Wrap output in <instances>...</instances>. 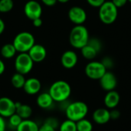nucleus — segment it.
Wrapping results in <instances>:
<instances>
[{
	"label": "nucleus",
	"mask_w": 131,
	"mask_h": 131,
	"mask_svg": "<svg viewBox=\"0 0 131 131\" xmlns=\"http://www.w3.org/2000/svg\"><path fill=\"white\" fill-rule=\"evenodd\" d=\"M25 81H26V79L25 78V75L24 74H21L20 73H18V72H16L15 74H14L12 76V78H11L12 85L15 88H16V89L23 88V86L25 84Z\"/></svg>",
	"instance_id": "4be33fe9"
},
{
	"label": "nucleus",
	"mask_w": 131,
	"mask_h": 131,
	"mask_svg": "<svg viewBox=\"0 0 131 131\" xmlns=\"http://www.w3.org/2000/svg\"><path fill=\"white\" fill-rule=\"evenodd\" d=\"M15 113L20 116L22 120L29 119L32 115V108L29 105L24 104L20 102H15Z\"/></svg>",
	"instance_id": "a211bd4d"
},
{
	"label": "nucleus",
	"mask_w": 131,
	"mask_h": 131,
	"mask_svg": "<svg viewBox=\"0 0 131 131\" xmlns=\"http://www.w3.org/2000/svg\"><path fill=\"white\" fill-rule=\"evenodd\" d=\"M5 22H4V21L0 18V35L3 33V31H5Z\"/></svg>",
	"instance_id": "e433bc0d"
},
{
	"label": "nucleus",
	"mask_w": 131,
	"mask_h": 131,
	"mask_svg": "<svg viewBox=\"0 0 131 131\" xmlns=\"http://www.w3.org/2000/svg\"><path fill=\"white\" fill-rule=\"evenodd\" d=\"M58 2H61V3H67V2H68L70 0H57Z\"/></svg>",
	"instance_id": "58836bf2"
},
{
	"label": "nucleus",
	"mask_w": 131,
	"mask_h": 131,
	"mask_svg": "<svg viewBox=\"0 0 131 131\" xmlns=\"http://www.w3.org/2000/svg\"><path fill=\"white\" fill-rule=\"evenodd\" d=\"M41 89V83L36 78H30L26 79L23 86L24 91L28 95H35L39 93Z\"/></svg>",
	"instance_id": "4468645a"
},
{
	"label": "nucleus",
	"mask_w": 131,
	"mask_h": 131,
	"mask_svg": "<svg viewBox=\"0 0 131 131\" xmlns=\"http://www.w3.org/2000/svg\"><path fill=\"white\" fill-rule=\"evenodd\" d=\"M34 61L27 52L19 53L15 60V68L16 72L21 74H28L33 68Z\"/></svg>",
	"instance_id": "423d86ee"
},
{
	"label": "nucleus",
	"mask_w": 131,
	"mask_h": 131,
	"mask_svg": "<svg viewBox=\"0 0 131 131\" xmlns=\"http://www.w3.org/2000/svg\"><path fill=\"white\" fill-rule=\"evenodd\" d=\"M14 7L13 0H0V12L7 13Z\"/></svg>",
	"instance_id": "393cba45"
},
{
	"label": "nucleus",
	"mask_w": 131,
	"mask_h": 131,
	"mask_svg": "<svg viewBox=\"0 0 131 131\" xmlns=\"http://www.w3.org/2000/svg\"><path fill=\"white\" fill-rule=\"evenodd\" d=\"M93 121L97 124H106L111 120L110 111L107 108H98L92 114Z\"/></svg>",
	"instance_id": "2eb2a0df"
},
{
	"label": "nucleus",
	"mask_w": 131,
	"mask_h": 131,
	"mask_svg": "<svg viewBox=\"0 0 131 131\" xmlns=\"http://www.w3.org/2000/svg\"><path fill=\"white\" fill-rule=\"evenodd\" d=\"M23 120L21 118L20 116H18L16 113L14 114L13 115H12L11 117H8V124L9 126H11L13 128H17V127L21 124V122Z\"/></svg>",
	"instance_id": "a878e982"
},
{
	"label": "nucleus",
	"mask_w": 131,
	"mask_h": 131,
	"mask_svg": "<svg viewBox=\"0 0 131 131\" xmlns=\"http://www.w3.org/2000/svg\"><path fill=\"white\" fill-rule=\"evenodd\" d=\"M45 123L48 124V125L51 126L52 127H54V128L56 129V130L58 129V127H59V126H60V124H59L58 120L57 118H55V117H48V118L45 120Z\"/></svg>",
	"instance_id": "cd10ccee"
},
{
	"label": "nucleus",
	"mask_w": 131,
	"mask_h": 131,
	"mask_svg": "<svg viewBox=\"0 0 131 131\" xmlns=\"http://www.w3.org/2000/svg\"><path fill=\"white\" fill-rule=\"evenodd\" d=\"M27 53L29 54L34 63H40L43 61L47 56L45 48L40 44H35Z\"/></svg>",
	"instance_id": "f8f14e48"
},
{
	"label": "nucleus",
	"mask_w": 131,
	"mask_h": 131,
	"mask_svg": "<svg viewBox=\"0 0 131 131\" xmlns=\"http://www.w3.org/2000/svg\"><path fill=\"white\" fill-rule=\"evenodd\" d=\"M32 22H33V25H34L35 27L39 28V27L41 26L43 21H42V19H41V18H35V19L32 20Z\"/></svg>",
	"instance_id": "c9c22d12"
},
{
	"label": "nucleus",
	"mask_w": 131,
	"mask_h": 131,
	"mask_svg": "<svg viewBox=\"0 0 131 131\" xmlns=\"http://www.w3.org/2000/svg\"><path fill=\"white\" fill-rule=\"evenodd\" d=\"M88 44H89L90 45H91L92 47H94L98 52L101 50L102 48V44L101 42V41L96 38H89V41L88 42Z\"/></svg>",
	"instance_id": "bb28decb"
},
{
	"label": "nucleus",
	"mask_w": 131,
	"mask_h": 131,
	"mask_svg": "<svg viewBox=\"0 0 131 131\" xmlns=\"http://www.w3.org/2000/svg\"><path fill=\"white\" fill-rule=\"evenodd\" d=\"M120 101H121V96L119 93L114 90L107 91L104 99V105L106 106V107L107 109H111V110L116 108L118 106V104H120Z\"/></svg>",
	"instance_id": "dca6fc26"
},
{
	"label": "nucleus",
	"mask_w": 131,
	"mask_h": 131,
	"mask_svg": "<svg viewBox=\"0 0 131 131\" xmlns=\"http://www.w3.org/2000/svg\"><path fill=\"white\" fill-rule=\"evenodd\" d=\"M128 2H130L131 3V0H128Z\"/></svg>",
	"instance_id": "ea45409f"
},
{
	"label": "nucleus",
	"mask_w": 131,
	"mask_h": 131,
	"mask_svg": "<svg viewBox=\"0 0 131 131\" xmlns=\"http://www.w3.org/2000/svg\"><path fill=\"white\" fill-rule=\"evenodd\" d=\"M5 71V63L0 59V75H2Z\"/></svg>",
	"instance_id": "4c0bfd02"
},
{
	"label": "nucleus",
	"mask_w": 131,
	"mask_h": 131,
	"mask_svg": "<svg viewBox=\"0 0 131 131\" xmlns=\"http://www.w3.org/2000/svg\"><path fill=\"white\" fill-rule=\"evenodd\" d=\"M15 130L16 131H38L39 126L35 121L26 119L23 120Z\"/></svg>",
	"instance_id": "6ab92c4d"
},
{
	"label": "nucleus",
	"mask_w": 131,
	"mask_h": 131,
	"mask_svg": "<svg viewBox=\"0 0 131 131\" xmlns=\"http://www.w3.org/2000/svg\"><path fill=\"white\" fill-rule=\"evenodd\" d=\"M15 102L9 97H0V116L4 118H8L15 114Z\"/></svg>",
	"instance_id": "1a4fd4ad"
},
{
	"label": "nucleus",
	"mask_w": 131,
	"mask_h": 131,
	"mask_svg": "<svg viewBox=\"0 0 131 131\" xmlns=\"http://www.w3.org/2000/svg\"><path fill=\"white\" fill-rule=\"evenodd\" d=\"M38 131H56V129H54V127H52L51 126L48 125L46 123H43L40 127H39V130Z\"/></svg>",
	"instance_id": "7c9ffc66"
},
{
	"label": "nucleus",
	"mask_w": 131,
	"mask_h": 131,
	"mask_svg": "<svg viewBox=\"0 0 131 131\" xmlns=\"http://www.w3.org/2000/svg\"><path fill=\"white\" fill-rule=\"evenodd\" d=\"M87 2L94 8H99L105 2V0H86Z\"/></svg>",
	"instance_id": "c756f323"
},
{
	"label": "nucleus",
	"mask_w": 131,
	"mask_h": 131,
	"mask_svg": "<svg viewBox=\"0 0 131 131\" xmlns=\"http://www.w3.org/2000/svg\"><path fill=\"white\" fill-rule=\"evenodd\" d=\"M24 12L26 17L32 21L35 18H41L42 15V7L37 1L30 0L25 3Z\"/></svg>",
	"instance_id": "6e6552de"
},
{
	"label": "nucleus",
	"mask_w": 131,
	"mask_h": 131,
	"mask_svg": "<svg viewBox=\"0 0 131 131\" xmlns=\"http://www.w3.org/2000/svg\"><path fill=\"white\" fill-rule=\"evenodd\" d=\"M89 38L88 28L83 25H75L70 32L69 42L73 48L81 49L88 44Z\"/></svg>",
	"instance_id": "f03ea898"
},
{
	"label": "nucleus",
	"mask_w": 131,
	"mask_h": 131,
	"mask_svg": "<svg viewBox=\"0 0 131 131\" xmlns=\"http://www.w3.org/2000/svg\"><path fill=\"white\" fill-rule=\"evenodd\" d=\"M101 62L104 65V67L106 68L107 70L112 68L113 66H114V61H113V60L110 57H105V58H104Z\"/></svg>",
	"instance_id": "c85d7f7f"
},
{
	"label": "nucleus",
	"mask_w": 131,
	"mask_h": 131,
	"mask_svg": "<svg viewBox=\"0 0 131 131\" xmlns=\"http://www.w3.org/2000/svg\"><path fill=\"white\" fill-rule=\"evenodd\" d=\"M54 100L48 92H43L38 95L36 98L37 105L41 109H49L54 104Z\"/></svg>",
	"instance_id": "f3484780"
},
{
	"label": "nucleus",
	"mask_w": 131,
	"mask_h": 131,
	"mask_svg": "<svg viewBox=\"0 0 131 131\" xmlns=\"http://www.w3.org/2000/svg\"><path fill=\"white\" fill-rule=\"evenodd\" d=\"M107 70L101 61H90L85 67L84 71L88 78L92 80H100Z\"/></svg>",
	"instance_id": "0eeeda50"
},
{
	"label": "nucleus",
	"mask_w": 131,
	"mask_h": 131,
	"mask_svg": "<svg viewBox=\"0 0 131 131\" xmlns=\"http://www.w3.org/2000/svg\"><path fill=\"white\" fill-rule=\"evenodd\" d=\"M41 1L42 2L44 5H45L46 6H49V7L54 6L58 2L57 0H41Z\"/></svg>",
	"instance_id": "f704fd0d"
},
{
	"label": "nucleus",
	"mask_w": 131,
	"mask_h": 131,
	"mask_svg": "<svg viewBox=\"0 0 131 131\" xmlns=\"http://www.w3.org/2000/svg\"><path fill=\"white\" fill-rule=\"evenodd\" d=\"M78 54L71 50L64 51L61 58V63L62 66L66 69H71L74 68L78 63Z\"/></svg>",
	"instance_id": "ddd939ff"
},
{
	"label": "nucleus",
	"mask_w": 131,
	"mask_h": 131,
	"mask_svg": "<svg viewBox=\"0 0 131 131\" xmlns=\"http://www.w3.org/2000/svg\"><path fill=\"white\" fill-rule=\"evenodd\" d=\"M0 52L3 58L6 59H10L15 55L17 51L12 43H8L2 47Z\"/></svg>",
	"instance_id": "412c9836"
},
{
	"label": "nucleus",
	"mask_w": 131,
	"mask_h": 131,
	"mask_svg": "<svg viewBox=\"0 0 131 131\" xmlns=\"http://www.w3.org/2000/svg\"><path fill=\"white\" fill-rule=\"evenodd\" d=\"M68 15L70 21L72 23L75 24L76 25H83L87 20L86 12L83 8L80 6L71 7L68 11Z\"/></svg>",
	"instance_id": "9d476101"
},
{
	"label": "nucleus",
	"mask_w": 131,
	"mask_h": 131,
	"mask_svg": "<svg viewBox=\"0 0 131 131\" xmlns=\"http://www.w3.org/2000/svg\"><path fill=\"white\" fill-rule=\"evenodd\" d=\"M64 111L67 119L78 122L85 118L88 113V107L86 103L78 101L69 103Z\"/></svg>",
	"instance_id": "7ed1b4c3"
},
{
	"label": "nucleus",
	"mask_w": 131,
	"mask_h": 131,
	"mask_svg": "<svg viewBox=\"0 0 131 131\" xmlns=\"http://www.w3.org/2000/svg\"><path fill=\"white\" fill-rule=\"evenodd\" d=\"M48 93L54 102L61 103L68 100L71 94L70 84L63 80L54 81L50 87Z\"/></svg>",
	"instance_id": "f257e3e1"
},
{
	"label": "nucleus",
	"mask_w": 131,
	"mask_h": 131,
	"mask_svg": "<svg viewBox=\"0 0 131 131\" xmlns=\"http://www.w3.org/2000/svg\"><path fill=\"white\" fill-rule=\"evenodd\" d=\"M111 2L119 8L124 7L128 2V0H111Z\"/></svg>",
	"instance_id": "473e14b6"
},
{
	"label": "nucleus",
	"mask_w": 131,
	"mask_h": 131,
	"mask_svg": "<svg viewBox=\"0 0 131 131\" xmlns=\"http://www.w3.org/2000/svg\"><path fill=\"white\" fill-rule=\"evenodd\" d=\"M111 115V120H117L121 117V112L117 109H112L111 111H110Z\"/></svg>",
	"instance_id": "2f4dec72"
},
{
	"label": "nucleus",
	"mask_w": 131,
	"mask_h": 131,
	"mask_svg": "<svg viewBox=\"0 0 131 131\" xmlns=\"http://www.w3.org/2000/svg\"><path fill=\"white\" fill-rule=\"evenodd\" d=\"M58 130L59 131H77L76 122L67 119L66 121L60 124Z\"/></svg>",
	"instance_id": "b1692460"
},
{
	"label": "nucleus",
	"mask_w": 131,
	"mask_h": 131,
	"mask_svg": "<svg viewBox=\"0 0 131 131\" xmlns=\"http://www.w3.org/2000/svg\"><path fill=\"white\" fill-rule=\"evenodd\" d=\"M17 52H28L35 44L34 35L28 31H21L15 35L12 42Z\"/></svg>",
	"instance_id": "39448f33"
},
{
	"label": "nucleus",
	"mask_w": 131,
	"mask_h": 131,
	"mask_svg": "<svg viewBox=\"0 0 131 131\" xmlns=\"http://www.w3.org/2000/svg\"><path fill=\"white\" fill-rule=\"evenodd\" d=\"M99 81L101 87L107 92L114 90L117 85V80L115 74L109 71H107L105 72V74L101 77Z\"/></svg>",
	"instance_id": "9b49d317"
},
{
	"label": "nucleus",
	"mask_w": 131,
	"mask_h": 131,
	"mask_svg": "<svg viewBox=\"0 0 131 131\" xmlns=\"http://www.w3.org/2000/svg\"><path fill=\"white\" fill-rule=\"evenodd\" d=\"M77 131H92L93 130V124L92 123L85 118L76 122Z\"/></svg>",
	"instance_id": "5701e85b"
},
{
	"label": "nucleus",
	"mask_w": 131,
	"mask_h": 131,
	"mask_svg": "<svg viewBox=\"0 0 131 131\" xmlns=\"http://www.w3.org/2000/svg\"><path fill=\"white\" fill-rule=\"evenodd\" d=\"M7 128L6 122L4 117L0 116V131H5Z\"/></svg>",
	"instance_id": "72a5a7b5"
},
{
	"label": "nucleus",
	"mask_w": 131,
	"mask_h": 131,
	"mask_svg": "<svg viewBox=\"0 0 131 131\" xmlns=\"http://www.w3.org/2000/svg\"><path fill=\"white\" fill-rule=\"evenodd\" d=\"M98 8L99 18L104 24L111 25L117 20L118 8L111 1H105Z\"/></svg>",
	"instance_id": "20e7f679"
},
{
	"label": "nucleus",
	"mask_w": 131,
	"mask_h": 131,
	"mask_svg": "<svg viewBox=\"0 0 131 131\" xmlns=\"http://www.w3.org/2000/svg\"><path fill=\"white\" fill-rule=\"evenodd\" d=\"M81 52L82 56L87 60H93L96 58L97 54L99 53L94 47L87 44L82 48H81Z\"/></svg>",
	"instance_id": "aec40b11"
}]
</instances>
